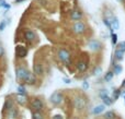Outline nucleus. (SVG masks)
Returning <instances> with one entry per match:
<instances>
[{
	"label": "nucleus",
	"instance_id": "nucleus-1",
	"mask_svg": "<svg viewBox=\"0 0 125 119\" xmlns=\"http://www.w3.org/2000/svg\"><path fill=\"white\" fill-rule=\"evenodd\" d=\"M17 78L19 79V80L25 81V82L29 83V84L35 82L34 76H33V74H31L29 71H26L24 68H18V69H17Z\"/></svg>",
	"mask_w": 125,
	"mask_h": 119
},
{
	"label": "nucleus",
	"instance_id": "nucleus-2",
	"mask_svg": "<svg viewBox=\"0 0 125 119\" xmlns=\"http://www.w3.org/2000/svg\"><path fill=\"white\" fill-rule=\"evenodd\" d=\"M58 57L65 63H70V55L66 49H61L58 51Z\"/></svg>",
	"mask_w": 125,
	"mask_h": 119
},
{
	"label": "nucleus",
	"instance_id": "nucleus-3",
	"mask_svg": "<svg viewBox=\"0 0 125 119\" xmlns=\"http://www.w3.org/2000/svg\"><path fill=\"white\" fill-rule=\"evenodd\" d=\"M84 28H86V26H84V24L82 23V22H76V23L73 24V32L77 33V34L82 33L84 31Z\"/></svg>",
	"mask_w": 125,
	"mask_h": 119
},
{
	"label": "nucleus",
	"instance_id": "nucleus-4",
	"mask_svg": "<svg viewBox=\"0 0 125 119\" xmlns=\"http://www.w3.org/2000/svg\"><path fill=\"white\" fill-rule=\"evenodd\" d=\"M51 101H52V103H54V104H59L62 101V95L59 92H55V93L51 96Z\"/></svg>",
	"mask_w": 125,
	"mask_h": 119
},
{
	"label": "nucleus",
	"instance_id": "nucleus-5",
	"mask_svg": "<svg viewBox=\"0 0 125 119\" xmlns=\"http://www.w3.org/2000/svg\"><path fill=\"white\" fill-rule=\"evenodd\" d=\"M89 48H90L91 50H93V51H97V50L100 49V47H101V44H100V42L95 41V39H92V41L89 42Z\"/></svg>",
	"mask_w": 125,
	"mask_h": 119
},
{
	"label": "nucleus",
	"instance_id": "nucleus-6",
	"mask_svg": "<svg viewBox=\"0 0 125 119\" xmlns=\"http://www.w3.org/2000/svg\"><path fill=\"white\" fill-rule=\"evenodd\" d=\"M15 54H17L18 57H21V58H23V57L26 56V54H28V50H26V48L23 47V46H18L17 49H15Z\"/></svg>",
	"mask_w": 125,
	"mask_h": 119
},
{
	"label": "nucleus",
	"instance_id": "nucleus-7",
	"mask_svg": "<svg viewBox=\"0 0 125 119\" xmlns=\"http://www.w3.org/2000/svg\"><path fill=\"white\" fill-rule=\"evenodd\" d=\"M70 17H71V20H73V21H78V20H80L82 17V13L80 12L79 10H73L70 14Z\"/></svg>",
	"mask_w": 125,
	"mask_h": 119
},
{
	"label": "nucleus",
	"instance_id": "nucleus-8",
	"mask_svg": "<svg viewBox=\"0 0 125 119\" xmlns=\"http://www.w3.org/2000/svg\"><path fill=\"white\" fill-rule=\"evenodd\" d=\"M84 105H86V102H84L83 98L78 97V98L75 100V106L77 107L78 109H82L84 107Z\"/></svg>",
	"mask_w": 125,
	"mask_h": 119
},
{
	"label": "nucleus",
	"instance_id": "nucleus-9",
	"mask_svg": "<svg viewBox=\"0 0 125 119\" xmlns=\"http://www.w3.org/2000/svg\"><path fill=\"white\" fill-rule=\"evenodd\" d=\"M32 107L35 109V110H40L43 107V103H42L41 100H34L32 102Z\"/></svg>",
	"mask_w": 125,
	"mask_h": 119
},
{
	"label": "nucleus",
	"instance_id": "nucleus-10",
	"mask_svg": "<svg viewBox=\"0 0 125 119\" xmlns=\"http://www.w3.org/2000/svg\"><path fill=\"white\" fill-rule=\"evenodd\" d=\"M110 25H111V28H112V30H119V27H120L119 20H117L116 17H113L110 21Z\"/></svg>",
	"mask_w": 125,
	"mask_h": 119
},
{
	"label": "nucleus",
	"instance_id": "nucleus-11",
	"mask_svg": "<svg viewBox=\"0 0 125 119\" xmlns=\"http://www.w3.org/2000/svg\"><path fill=\"white\" fill-rule=\"evenodd\" d=\"M24 36H25V38L28 39V41L32 42L35 39V37H36V35H35V33L33 32V31H26L25 34H24Z\"/></svg>",
	"mask_w": 125,
	"mask_h": 119
},
{
	"label": "nucleus",
	"instance_id": "nucleus-12",
	"mask_svg": "<svg viewBox=\"0 0 125 119\" xmlns=\"http://www.w3.org/2000/svg\"><path fill=\"white\" fill-rule=\"evenodd\" d=\"M103 110H104V105H98V106L92 110V113L94 114V115H98V114H101Z\"/></svg>",
	"mask_w": 125,
	"mask_h": 119
},
{
	"label": "nucleus",
	"instance_id": "nucleus-13",
	"mask_svg": "<svg viewBox=\"0 0 125 119\" xmlns=\"http://www.w3.org/2000/svg\"><path fill=\"white\" fill-rule=\"evenodd\" d=\"M123 55H124V51H122V50H120V49L115 50V57H116L117 60H121V59L123 58Z\"/></svg>",
	"mask_w": 125,
	"mask_h": 119
},
{
	"label": "nucleus",
	"instance_id": "nucleus-14",
	"mask_svg": "<svg viewBox=\"0 0 125 119\" xmlns=\"http://www.w3.org/2000/svg\"><path fill=\"white\" fill-rule=\"evenodd\" d=\"M102 100H103V102H104V104L105 105H111L113 103V100L111 97H109L108 95H105L104 97H102Z\"/></svg>",
	"mask_w": 125,
	"mask_h": 119
},
{
	"label": "nucleus",
	"instance_id": "nucleus-15",
	"mask_svg": "<svg viewBox=\"0 0 125 119\" xmlns=\"http://www.w3.org/2000/svg\"><path fill=\"white\" fill-rule=\"evenodd\" d=\"M17 100H18V102L20 103V104H24V103L26 102V97L24 96V94H20V95H18V97H17Z\"/></svg>",
	"mask_w": 125,
	"mask_h": 119
},
{
	"label": "nucleus",
	"instance_id": "nucleus-16",
	"mask_svg": "<svg viewBox=\"0 0 125 119\" xmlns=\"http://www.w3.org/2000/svg\"><path fill=\"white\" fill-rule=\"evenodd\" d=\"M78 69H79L80 71H84V70H87V63L83 62V61L79 62L78 63Z\"/></svg>",
	"mask_w": 125,
	"mask_h": 119
},
{
	"label": "nucleus",
	"instance_id": "nucleus-17",
	"mask_svg": "<svg viewBox=\"0 0 125 119\" xmlns=\"http://www.w3.org/2000/svg\"><path fill=\"white\" fill-rule=\"evenodd\" d=\"M34 71L36 74H41L43 72V69H42V67L40 65H34Z\"/></svg>",
	"mask_w": 125,
	"mask_h": 119
},
{
	"label": "nucleus",
	"instance_id": "nucleus-18",
	"mask_svg": "<svg viewBox=\"0 0 125 119\" xmlns=\"http://www.w3.org/2000/svg\"><path fill=\"white\" fill-rule=\"evenodd\" d=\"M105 119H114V113L113 111H108V113L104 115Z\"/></svg>",
	"mask_w": 125,
	"mask_h": 119
},
{
	"label": "nucleus",
	"instance_id": "nucleus-19",
	"mask_svg": "<svg viewBox=\"0 0 125 119\" xmlns=\"http://www.w3.org/2000/svg\"><path fill=\"white\" fill-rule=\"evenodd\" d=\"M33 119H43V115L40 111H35L33 114Z\"/></svg>",
	"mask_w": 125,
	"mask_h": 119
},
{
	"label": "nucleus",
	"instance_id": "nucleus-20",
	"mask_svg": "<svg viewBox=\"0 0 125 119\" xmlns=\"http://www.w3.org/2000/svg\"><path fill=\"white\" fill-rule=\"evenodd\" d=\"M4 108H6L7 110H9V109L12 108V104H11L10 101H7L6 102V104H4Z\"/></svg>",
	"mask_w": 125,
	"mask_h": 119
},
{
	"label": "nucleus",
	"instance_id": "nucleus-21",
	"mask_svg": "<svg viewBox=\"0 0 125 119\" xmlns=\"http://www.w3.org/2000/svg\"><path fill=\"white\" fill-rule=\"evenodd\" d=\"M117 49L122 50V51L125 52V42H122V43L119 44V47H117Z\"/></svg>",
	"mask_w": 125,
	"mask_h": 119
},
{
	"label": "nucleus",
	"instance_id": "nucleus-22",
	"mask_svg": "<svg viewBox=\"0 0 125 119\" xmlns=\"http://www.w3.org/2000/svg\"><path fill=\"white\" fill-rule=\"evenodd\" d=\"M121 71H122V67H121V66H115V68H114V73L119 74V73H121Z\"/></svg>",
	"mask_w": 125,
	"mask_h": 119
},
{
	"label": "nucleus",
	"instance_id": "nucleus-23",
	"mask_svg": "<svg viewBox=\"0 0 125 119\" xmlns=\"http://www.w3.org/2000/svg\"><path fill=\"white\" fill-rule=\"evenodd\" d=\"M112 78H113V72H109L108 74L105 76V81H110V80H112Z\"/></svg>",
	"mask_w": 125,
	"mask_h": 119
},
{
	"label": "nucleus",
	"instance_id": "nucleus-24",
	"mask_svg": "<svg viewBox=\"0 0 125 119\" xmlns=\"http://www.w3.org/2000/svg\"><path fill=\"white\" fill-rule=\"evenodd\" d=\"M18 91H19L20 94H24V93H25V90H24L23 86H19V87H18Z\"/></svg>",
	"mask_w": 125,
	"mask_h": 119
},
{
	"label": "nucleus",
	"instance_id": "nucleus-25",
	"mask_svg": "<svg viewBox=\"0 0 125 119\" xmlns=\"http://www.w3.org/2000/svg\"><path fill=\"white\" fill-rule=\"evenodd\" d=\"M4 27H6V22L2 21L1 23H0V31H3Z\"/></svg>",
	"mask_w": 125,
	"mask_h": 119
},
{
	"label": "nucleus",
	"instance_id": "nucleus-26",
	"mask_svg": "<svg viewBox=\"0 0 125 119\" xmlns=\"http://www.w3.org/2000/svg\"><path fill=\"white\" fill-rule=\"evenodd\" d=\"M116 41H117V36H116L115 34H113V33H112V42H113V44L116 43Z\"/></svg>",
	"mask_w": 125,
	"mask_h": 119
},
{
	"label": "nucleus",
	"instance_id": "nucleus-27",
	"mask_svg": "<svg viewBox=\"0 0 125 119\" xmlns=\"http://www.w3.org/2000/svg\"><path fill=\"white\" fill-rule=\"evenodd\" d=\"M53 119H62V117L61 115H55L54 117H53Z\"/></svg>",
	"mask_w": 125,
	"mask_h": 119
},
{
	"label": "nucleus",
	"instance_id": "nucleus-28",
	"mask_svg": "<svg viewBox=\"0 0 125 119\" xmlns=\"http://www.w3.org/2000/svg\"><path fill=\"white\" fill-rule=\"evenodd\" d=\"M6 4V1L4 0H0V7H3Z\"/></svg>",
	"mask_w": 125,
	"mask_h": 119
},
{
	"label": "nucleus",
	"instance_id": "nucleus-29",
	"mask_svg": "<svg viewBox=\"0 0 125 119\" xmlns=\"http://www.w3.org/2000/svg\"><path fill=\"white\" fill-rule=\"evenodd\" d=\"M2 55H3V48H2L1 46H0V57H1Z\"/></svg>",
	"mask_w": 125,
	"mask_h": 119
},
{
	"label": "nucleus",
	"instance_id": "nucleus-30",
	"mask_svg": "<svg viewBox=\"0 0 125 119\" xmlns=\"http://www.w3.org/2000/svg\"><path fill=\"white\" fill-rule=\"evenodd\" d=\"M64 81L66 83H70V80H69V79H64Z\"/></svg>",
	"mask_w": 125,
	"mask_h": 119
},
{
	"label": "nucleus",
	"instance_id": "nucleus-31",
	"mask_svg": "<svg viewBox=\"0 0 125 119\" xmlns=\"http://www.w3.org/2000/svg\"><path fill=\"white\" fill-rule=\"evenodd\" d=\"M83 87H84V89H87V87H88V83H87V82L83 83Z\"/></svg>",
	"mask_w": 125,
	"mask_h": 119
},
{
	"label": "nucleus",
	"instance_id": "nucleus-32",
	"mask_svg": "<svg viewBox=\"0 0 125 119\" xmlns=\"http://www.w3.org/2000/svg\"><path fill=\"white\" fill-rule=\"evenodd\" d=\"M21 1H23V0H15V2H17V3H19V2H21Z\"/></svg>",
	"mask_w": 125,
	"mask_h": 119
},
{
	"label": "nucleus",
	"instance_id": "nucleus-33",
	"mask_svg": "<svg viewBox=\"0 0 125 119\" xmlns=\"http://www.w3.org/2000/svg\"><path fill=\"white\" fill-rule=\"evenodd\" d=\"M119 1H121V2H122V1H123V0H119Z\"/></svg>",
	"mask_w": 125,
	"mask_h": 119
}]
</instances>
